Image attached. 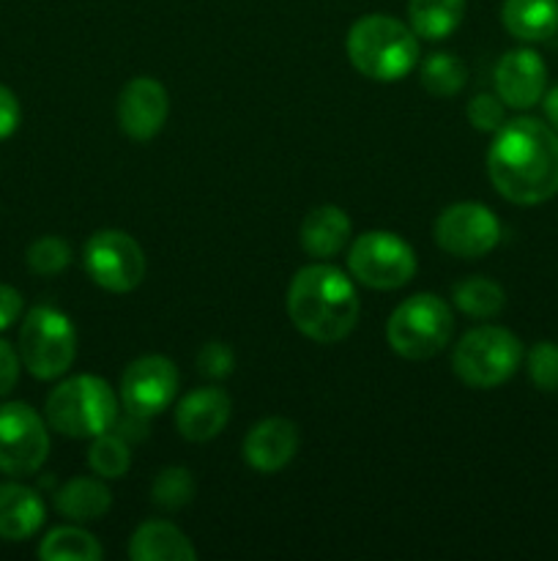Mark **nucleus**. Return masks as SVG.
Here are the masks:
<instances>
[{"instance_id":"nucleus-1","label":"nucleus","mask_w":558,"mask_h":561,"mask_svg":"<svg viewBox=\"0 0 558 561\" xmlns=\"http://www.w3.org/2000/svg\"><path fill=\"white\" fill-rule=\"evenodd\" d=\"M487 175L498 195L518 206H539L558 195V131L539 118L507 121L487 151Z\"/></svg>"},{"instance_id":"nucleus-2","label":"nucleus","mask_w":558,"mask_h":561,"mask_svg":"<svg viewBox=\"0 0 558 561\" xmlns=\"http://www.w3.org/2000/svg\"><path fill=\"white\" fill-rule=\"evenodd\" d=\"M361 301L342 268L326 261L299 268L288 288V316L312 343L332 345L348 337L359 323Z\"/></svg>"},{"instance_id":"nucleus-3","label":"nucleus","mask_w":558,"mask_h":561,"mask_svg":"<svg viewBox=\"0 0 558 561\" xmlns=\"http://www.w3.org/2000/svg\"><path fill=\"white\" fill-rule=\"evenodd\" d=\"M345 53L367 80L397 82L419 64V36L397 16L367 14L350 25Z\"/></svg>"},{"instance_id":"nucleus-4","label":"nucleus","mask_w":558,"mask_h":561,"mask_svg":"<svg viewBox=\"0 0 558 561\" xmlns=\"http://www.w3.org/2000/svg\"><path fill=\"white\" fill-rule=\"evenodd\" d=\"M44 420L69 438H96L118 420V394L104 378L74 376L60 381L44 403Z\"/></svg>"},{"instance_id":"nucleus-5","label":"nucleus","mask_w":558,"mask_h":561,"mask_svg":"<svg viewBox=\"0 0 558 561\" xmlns=\"http://www.w3.org/2000/svg\"><path fill=\"white\" fill-rule=\"evenodd\" d=\"M520 362H523V343L518 334L485 323V327L470 329L454 345L452 370L465 387L496 389L518 373Z\"/></svg>"},{"instance_id":"nucleus-6","label":"nucleus","mask_w":558,"mask_h":561,"mask_svg":"<svg viewBox=\"0 0 558 561\" xmlns=\"http://www.w3.org/2000/svg\"><path fill=\"white\" fill-rule=\"evenodd\" d=\"M454 334L452 307L435 294H416L392 312L386 340L394 354L410 362H425L441 354Z\"/></svg>"},{"instance_id":"nucleus-7","label":"nucleus","mask_w":558,"mask_h":561,"mask_svg":"<svg viewBox=\"0 0 558 561\" xmlns=\"http://www.w3.org/2000/svg\"><path fill=\"white\" fill-rule=\"evenodd\" d=\"M22 367L38 381H55L63 376L77 359V329L69 316L49 305L27 310L20 327Z\"/></svg>"},{"instance_id":"nucleus-8","label":"nucleus","mask_w":558,"mask_h":561,"mask_svg":"<svg viewBox=\"0 0 558 561\" xmlns=\"http://www.w3.org/2000/svg\"><path fill=\"white\" fill-rule=\"evenodd\" d=\"M348 272L372 290H397L416 274L414 247L388 230H367L350 244Z\"/></svg>"},{"instance_id":"nucleus-9","label":"nucleus","mask_w":558,"mask_h":561,"mask_svg":"<svg viewBox=\"0 0 558 561\" xmlns=\"http://www.w3.org/2000/svg\"><path fill=\"white\" fill-rule=\"evenodd\" d=\"M82 266L88 277L109 294H131L148 272L146 252L124 230H96L85 241Z\"/></svg>"},{"instance_id":"nucleus-10","label":"nucleus","mask_w":558,"mask_h":561,"mask_svg":"<svg viewBox=\"0 0 558 561\" xmlns=\"http://www.w3.org/2000/svg\"><path fill=\"white\" fill-rule=\"evenodd\" d=\"M49 455L47 420L27 403L0 405V474L31 477Z\"/></svg>"},{"instance_id":"nucleus-11","label":"nucleus","mask_w":558,"mask_h":561,"mask_svg":"<svg viewBox=\"0 0 558 561\" xmlns=\"http://www.w3.org/2000/svg\"><path fill=\"white\" fill-rule=\"evenodd\" d=\"M432 233L443 252L474 261V257H485L487 252L496 250V244L501 241V222L485 203L463 201L452 203L438 214Z\"/></svg>"},{"instance_id":"nucleus-12","label":"nucleus","mask_w":558,"mask_h":561,"mask_svg":"<svg viewBox=\"0 0 558 561\" xmlns=\"http://www.w3.org/2000/svg\"><path fill=\"white\" fill-rule=\"evenodd\" d=\"M178 367L173 359L159 354L140 356L120 376L118 400L126 411L140 416H156L167 409L178 394Z\"/></svg>"},{"instance_id":"nucleus-13","label":"nucleus","mask_w":558,"mask_h":561,"mask_svg":"<svg viewBox=\"0 0 558 561\" xmlns=\"http://www.w3.org/2000/svg\"><path fill=\"white\" fill-rule=\"evenodd\" d=\"M118 126L129 140L148 142L164 129L170 115L167 88L153 77H135L120 88Z\"/></svg>"},{"instance_id":"nucleus-14","label":"nucleus","mask_w":558,"mask_h":561,"mask_svg":"<svg viewBox=\"0 0 558 561\" xmlns=\"http://www.w3.org/2000/svg\"><path fill=\"white\" fill-rule=\"evenodd\" d=\"M547 91V66L528 47L509 49L496 66V93L507 107L531 110Z\"/></svg>"},{"instance_id":"nucleus-15","label":"nucleus","mask_w":558,"mask_h":561,"mask_svg":"<svg viewBox=\"0 0 558 561\" xmlns=\"http://www.w3.org/2000/svg\"><path fill=\"white\" fill-rule=\"evenodd\" d=\"M299 453V427L288 416H268L249 427L244 438V460L257 474H277Z\"/></svg>"},{"instance_id":"nucleus-16","label":"nucleus","mask_w":558,"mask_h":561,"mask_svg":"<svg viewBox=\"0 0 558 561\" xmlns=\"http://www.w3.org/2000/svg\"><path fill=\"white\" fill-rule=\"evenodd\" d=\"M230 411H233V403L224 389H195L175 409V427L186 442L206 444L224 431V425L230 422Z\"/></svg>"},{"instance_id":"nucleus-17","label":"nucleus","mask_w":558,"mask_h":561,"mask_svg":"<svg viewBox=\"0 0 558 561\" xmlns=\"http://www.w3.org/2000/svg\"><path fill=\"white\" fill-rule=\"evenodd\" d=\"M350 230H353V225H350L348 214L339 206L323 203V206L306 211V217L301 219L299 244L315 261H328L345 250V244L350 241Z\"/></svg>"},{"instance_id":"nucleus-18","label":"nucleus","mask_w":558,"mask_h":561,"mask_svg":"<svg viewBox=\"0 0 558 561\" xmlns=\"http://www.w3.org/2000/svg\"><path fill=\"white\" fill-rule=\"evenodd\" d=\"M47 518L42 496L20 482H0V540L22 542L36 535Z\"/></svg>"},{"instance_id":"nucleus-19","label":"nucleus","mask_w":558,"mask_h":561,"mask_svg":"<svg viewBox=\"0 0 558 561\" xmlns=\"http://www.w3.org/2000/svg\"><path fill=\"white\" fill-rule=\"evenodd\" d=\"M129 559L135 561H195L197 551L189 537L170 520H146L129 540Z\"/></svg>"},{"instance_id":"nucleus-20","label":"nucleus","mask_w":558,"mask_h":561,"mask_svg":"<svg viewBox=\"0 0 558 561\" xmlns=\"http://www.w3.org/2000/svg\"><path fill=\"white\" fill-rule=\"evenodd\" d=\"M501 22L518 42H547L558 31V0H503Z\"/></svg>"},{"instance_id":"nucleus-21","label":"nucleus","mask_w":558,"mask_h":561,"mask_svg":"<svg viewBox=\"0 0 558 561\" xmlns=\"http://www.w3.org/2000/svg\"><path fill=\"white\" fill-rule=\"evenodd\" d=\"M55 507L63 518L74 524H91V520L104 518L113 507V493L104 485V480L93 477H74L55 493Z\"/></svg>"},{"instance_id":"nucleus-22","label":"nucleus","mask_w":558,"mask_h":561,"mask_svg":"<svg viewBox=\"0 0 558 561\" xmlns=\"http://www.w3.org/2000/svg\"><path fill=\"white\" fill-rule=\"evenodd\" d=\"M465 16V0H408V25L427 42L452 36Z\"/></svg>"},{"instance_id":"nucleus-23","label":"nucleus","mask_w":558,"mask_h":561,"mask_svg":"<svg viewBox=\"0 0 558 561\" xmlns=\"http://www.w3.org/2000/svg\"><path fill=\"white\" fill-rule=\"evenodd\" d=\"M452 301L465 316L487 321V318H496L507 307V294H503L496 279L468 277L452 285Z\"/></svg>"},{"instance_id":"nucleus-24","label":"nucleus","mask_w":558,"mask_h":561,"mask_svg":"<svg viewBox=\"0 0 558 561\" xmlns=\"http://www.w3.org/2000/svg\"><path fill=\"white\" fill-rule=\"evenodd\" d=\"M102 553L96 537L80 526H58L38 546V559L44 561H98Z\"/></svg>"},{"instance_id":"nucleus-25","label":"nucleus","mask_w":558,"mask_h":561,"mask_svg":"<svg viewBox=\"0 0 558 561\" xmlns=\"http://www.w3.org/2000/svg\"><path fill=\"white\" fill-rule=\"evenodd\" d=\"M421 85L427 93L438 99L457 96L468 82V69L454 53H432L421 60Z\"/></svg>"},{"instance_id":"nucleus-26","label":"nucleus","mask_w":558,"mask_h":561,"mask_svg":"<svg viewBox=\"0 0 558 561\" xmlns=\"http://www.w3.org/2000/svg\"><path fill=\"white\" fill-rule=\"evenodd\" d=\"M88 463H91L93 474H98L102 480H118V477H124L131 466L129 444L120 436H115L113 431L102 433V436L91 438Z\"/></svg>"},{"instance_id":"nucleus-27","label":"nucleus","mask_w":558,"mask_h":561,"mask_svg":"<svg viewBox=\"0 0 558 561\" xmlns=\"http://www.w3.org/2000/svg\"><path fill=\"white\" fill-rule=\"evenodd\" d=\"M151 499L162 510H181L195 499V477L184 466H167L151 485Z\"/></svg>"},{"instance_id":"nucleus-28","label":"nucleus","mask_w":558,"mask_h":561,"mask_svg":"<svg viewBox=\"0 0 558 561\" xmlns=\"http://www.w3.org/2000/svg\"><path fill=\"white\" fill-rule=\"evenodd\" d=\"M71 257H74V252H71L69 241L60 239V236H42L25 252L27 268L38 277H55V274L66 272L71 266Z\"/></svg>"},{"instance_id":"nucleus-29","label":"nucleus","mask_w":558,"mask_h":561,"mask_svg":"<svg viewBox=\"0 0 558 561\" xmlns=\"http://www.w3.org/2000/svg\"><path fill=\"white\" fill-rule=\"evenodd\" d=\"M528 378L539 392H558V343L542 340L528 351Z\"/></svg>"},{"instance_id":"nucleus-30","label":"nucleus","mask_w":558,"mask_h":561,"mask_svg":"<svg viewBox=\"0 0 558 561\" xmlns=\"http://www.w3.org/2000/svg\"><path fill=\"white\" fill-rule=\"evenodd\" d=\"M465 115H468V124L474 126L476 131H490L496 135L503 124H507V104L498 99V93H479L468 102L465 107Z\"/></svg>"},{"instance_id":"nucleus-31","label":"nucleus","mask_w":558,"mask_h":561,"mask_svg":"<svg viewBox=\"0 0 558 561\" xmlns=\"http://www.w3.org/2000/svg\"><path fill=\"white\" fill-rule=\"evenodd\" d=\"M233 370H235L233 348L219 343V340L206 343L200 348V354H197V373H200L202 378H208V381H222V378H228Z\"/></svg>"},{"instance_id":"nucleus-32","label":"nucleus","mask_w":558,"mask_h":561,"mask_svg":"<svg viewBox=\"0 0 558 561\" xmlns=\"http://www.w3.org/2000/svg\"><path fill=\"white\" fill-rule=\"evenodd\" d=\"M20 351L11 343H5V340H0V398L11 394V389L16 387V381H20Z\"/></svg>"},{"instance_id":"nucleus-33","label":"nucleus","mask_w":558,"mask_h":561,"mask_svg":"<svg viewBox=\"0 0 558 561\" xmlns=\"http://www.w3.org/2000/svg\"><path fill=\"white\" fill-rule=\"evenodd\" d=\"M20 121H22V107H20V99L14 96L11 88H5L0 82V140L14 135L20 129Z\"/></svg>"},{"instance_id":"nucleus-34","label":"nucleus","mask_w":558,"mask_h":561,"mask_svg":"<svg viewBox=\"0 0 558 561\" xmlns=\"http://www.w3.org/2000/svg\"><path fill=\"white\" fill-rule=\"evenodd\" d=\"M113 433L115 436L124 438L126 444H137V442H146L148 438V416H140V414H131V411H126V416L118 414V420H115L113 425Z\"/></svg>"},{"instance_id":"nucleus-35","label":"nucleus","mask_w":558,"mask_h":561,"mask_svg":"<svg viewBox=\"0 0 558 561\" xmlns=\"http://www.w3.org/2000/svg\"><path fill=\"white\" fill-rule=\"evenodd\" d=\"M22 294L11 285L0 283V332H5L9 327H14L22 316Z\"/></svg>"},{"instance_id":"nucleus-36","label":"nucleus","mask_w":558,"mask_h":561,"mask_svg":"<svg viewBox=\"0 0 558 561\" xmlns=\"http://www.w3.org/2000/svg\"><path fill=\"white\" fill-rule=\"evenodd\" d=\"M542 104H545L547 121H550L553 129L558 131V85H553L550 91H545V96H542Z\"/></svg>"}]
</instances>
